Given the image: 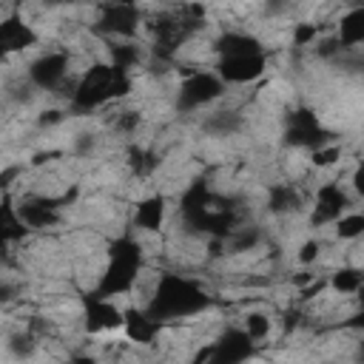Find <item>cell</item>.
I'll list each match as a JSON object with an SVG mask.
<instances>
[{"mask_svg": "<svg viewBox=\"0 0 364 364\" xmlns=\"http://www.w3.org/2000/svg\"><path fill=\"white\" fill-rule=\"evenodd\" d=\"M355 316H361V310H355V313H353V316H350V318H355ZM353 324H355V327H358V321H341V324H338V327H344V330H347V327H353Z\"/></svg>", "mask_w": 364, "mask_h": 364, "instance_id": "277c9868", "label": "cell"}, {"mask_svg": "<svg viewBox=\"0 0 364 364\" xmlns=\"http://www.w3.org/2000/svg\"><path fill=\"white\" fill-rule=\"evenodd\" d=\"M43 46V34L26 20L20 6L0 17V65L11 63L14 57H23Z\"/></svg>", "mask_w": 364, "mask_h": 364, "instance_id": "6da1fadb", "label": "cell"}, {"mask_svg": "<svg viewBox=\"0 0 364 364\" xmlns=\"http://www.w3.org/2000/svg\"><path fill=\"white\" fill-rule=\"evenodd\" d=\"M361 284H364V273L358 264L338 262L336 267L327 270V290L336 296H358Z\"/></svg>", "mask_w": 364, "mask_h": 364, "instance_id": "7a4b0ae2", "label": "cell"}, {"mask_svg": "<svg viewBox=\"0 0 364 364\" xmlns=\"http://www.w3.org/2000/svg\"><path fill=\"white\" fill-rule=\"evenodd\" d=\"M364 233V216L358 208H350L344 210L333 225H330V236L336 242H353V239H361Z\"/></svg>", "mask_w": 364, "mask_h": 364, "instance_id": "3957f363", "label": "cell"}]
</instances>
